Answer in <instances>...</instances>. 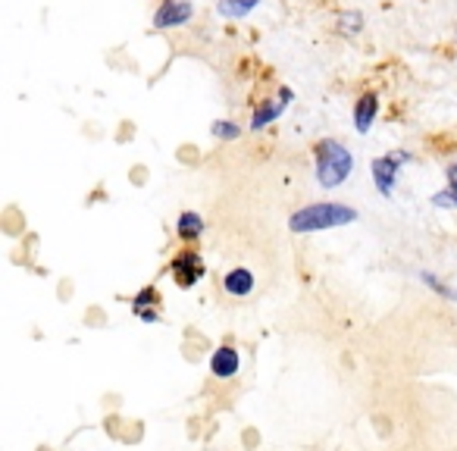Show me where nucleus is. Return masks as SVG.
Instances as JSON below:
<instances>
[{"instance_id":"obj_4","label":"nucleus","mask_w":457,"mask_h":451,"mask_svg":"<svg viewBox=\"0 0 457 451\" xmlns=\"http://www.w3.org/2000/svg\"><path fill=\"white\" fill-rule=\"evenodd\" d=\"M172 280H176L179 288H195L197 282L204 280V273H207V267H204V257L197 255V251H182V255H176V261H172Z\"/></svg>"},{"instance_id":"obj_3","label":"nucleus","mask_w":457,"mask_h":451,"mask_svg":"<svg viewBox=\"0 0 457 451\" xmlns=\"http://www.w3.org/2000/svg\"><path fill=\"white\" fill-rule=\"evenodd\" d=\"M411 163V154L407 151H392V154H382L370 163V176H373V185L382 197H392L395 195V185H398L401 176V166Z\"/></svg>"},{"instance_id":"obj_17","label":"nucleus","mask_w":457,"mask_h":451,"mask_svg":"<svg viewBox=\"0 0 457 451\" xmlns=\"http://www.w3.org/2000/svg\"><path fill=\"white\" fill-rule=\"evenodd\" d=\"M141 320H147V323H154L157 320V307H147V311H138Z\"/></svg>"},{"instance_id":"obj_12","label":"nucleus","mask_w":457,"mask_h":451,"mask_svg":"<svg viewBox=\"0 0 457 451\" xmlns=\"http://www.w3.org/2000/svg\"><path fill=\"white\" fill-rule=\"evenodd\" d=\"M445 176H448V185L432 195V204H436L438 210H457V163H451Z\"/></svg>"},{"instance_id":"obj_16","label":"nucleus","mask_w":457,"mask_h":451,"mask_svg":"<svg viewBox=\"0 0 457 451\" xmlns=\"http://www.w3.org/2000/svg\"><path fill=\"white\" fill-rule=\"evenodd\" d=\"M157 301H160L157 288H154V286H147V288H141V292L135 295L132 307H135V313H138V311H147V307H157Z\"/></svg>"},{"instance_id":"obj_9","label":"nucleus","mask_w":457,"mask_h":451,"mask_svg":"<svg viewBox=\"0 0 457 451\" xmlns=\"http://www.w3.org/2000/svg\"><path fill=\"white\" fill-rule=\"evenodd\" d=\"M254 286H257V280L248 267H236L222 276V288H226V295H232V298H248V295L254 292Z\"/></svg>"},{"instance_id":"obj_13","label":"nucleus","mask_w":457,"mask_h":451,"mask_svg":"<svg viewBox=\"0 0 457 451\" xmlns=\"http://www.w3.org/2000/svg\"><path fill=\"white\" fill-rule=\"evenodd\" d=\"M336 32L342 35V38H354V35H361L363 32V13H361V10H351V13L338 16Z\"/></svg>"},{"instance_id":"obj_15","label":"nucleus","mask_w":457,"mask_h":451,"mask_svg":"<svg viewBox=\"0 0 457 451\" xmlns=\"http://www.w3.org/2000/svg\"><path fill=\"white\" fill-rule=\"evenodd\" d=\"M420 282H423L426 288H432V292H436V295H442V298L457 301V292H454V288H451V286H445V282L438 280L436 273H426V270H423V273H420Z\"/></svg>"},{"instance_id":"obj_14","label":"nucleus","mask_w":457,"mask_h":451,"mask_svg":"<svg viewBox=\"0 0 457 451\" xmlns=\"http://www.w3.org/2000/svg\"><path fill=\"white\" fill-rule=\"evenodd\" d=\"M210 132H213V138L220 141H238L242 138V126L232 120H216L213 126H210Z\"/></svg>"},{"instance_id":"obj_8","label":"nucleus","mask_w":457,"mask_h":451,"mask_svg":"<svg viewBox=\"0 0 457 451\" xmlns=\"http://www.w3.org/2000/svg\"><path fill=\"white\" fill-rule=\"evenodd\" d=\"M376 113H379V95L376 91H367V95L357 97L354 104V129L361 135H367L376 122Z\"/></svg>"},{"instance_id":"obj_6","label":"nucleus","mask_w":457,"mask_h":451,"mask_svg":"<svg viewBox=\"0 0 457 451\" xmlns=\"http://www.w3.org/2000/svg\"><path fill=\"white\" fill-rule=\"evenodd\" d=\"M191 16H195V4L191 0H160L157 13H154V29L188 26Z\"/></svg>"},{"instance_id":"obj_10","label":"nucleus","mask_w":457,"mask_h":451,"mask_svg":"<svg viewBox=\"0 0 457 451\" xmlns=\"http://www.w3.org/2000/svg\"><path fill=\"white\" fill-rule=\"evenodd\" d=\"M176 236L182 242H197L204 236V216L195 213V210H182L176 220Z\"/></svg>"},{"instance_id":"obj_11","label":"nucleus","mask_w":457,"mask_h":451,"mask_svg":"<svg viewBox=\"0 0 457 451\" xmlns=\"http://www.w3.org/2000/svg\"><path fill=\"white\" fill-rule=\"evenodd\" d=\"M261 4L263 0H220V4H216V13H220L222 20H245V16L254 13Z\"/></svg>"},{"instance_id":"obj_7","label":"nucleus","mask_w":457,"mask_h":451,"mask_svg":"<svg viewBox=\"0 0 457 451\" xmlns=\"http://www.w3.org/2000/svg\"><path fill=\"white\" fill-rule=\"evenodd\" d=\"M238 367H242V357H238V351L232 348V345H220V348L210 355V373H213L216 380H232V376L238 373Z\"/></svg>"},{"instance_id":"obj_2","label":"nucleus","mask_w":457,"mask_h":451,"mask_svg":"<svg viewBox=\"0 0 457 451\" xmlns=\"http://www.w3.org/2000/svg\"><path fill=\"white\" fill-rule=\"evenodd\" d=\"M313 170L320 188H338L354 172V154L338 138H320L313 145Z\"/></svg>"},{"instance_id":"obj_5","label":"nucleus","mask_w":457,"mask_h":451,"mask_svg":"<svg viewBox=\"0 0 457 451\" xmlns=\"http://www.w3.org/2000/svg\"><path fill=\"white\" fill-rule=\"evenodd\" d=\"M292 101H295V91L292 88H279V95H276V97L257 104L254 113H251V132H261V129H267L270 122L279 120Z\"/></svg>"},{"instance_id":"obj_1","label":"nucleus","mask_w":457,"mask_h":451,"mask_svg":"<svg viewBox=\"0 0 457 451\" xmlns=\"http://www.w3.org/2000/svg\"><path fill=\"white\" fill-rule=\"evenodd\" d=\"M357 210L348 207V204L338 201H317L307 204V207L295 210L292 220H288V230L295 236H311V232H326V230H342V226H351L357 222Z\"/></svg>"}]
</instances>
